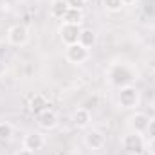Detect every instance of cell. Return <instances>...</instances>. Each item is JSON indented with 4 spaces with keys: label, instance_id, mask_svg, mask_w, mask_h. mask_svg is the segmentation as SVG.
<instances>
[{
    "label": "cell",
    "instance_id": "cell-3",
    "mask_svg": "<svg viewBox=\"0 0 155 155\" xmlns=\"http://www.w3.org/2000/svg\"><path fill=\"white\" fill-rule=\"evenodd\" d=\"M119 105L123 108H135L139 105V90L134 87V85H128V87H123L119 88V97H117Z\"/></svg>",
    "mask_w": 155,
    "mask_h": 155
},
{
    "label": "cell",
    "instance_id": "cell-21",
    "mask_svg": "<svg viewBox=\"0 0 155 155\" xmlns=\"http://www.w3.org/2000/svg\"><path fill=\"white\" fill-rule=\"evenodd\" d=\"M148 150H150L152 155H155V137L153 139H148Z\"/></svg>",
    "mask_w": 155,
    "mask_h": 155
},
{
    "label": "cell",
    "instance_id": "cell-11",
    "mask_svg": "<svg viewBox=\"0 0 155 155\" xmlns=\"http://www.w3.org/2000/svg\"><path fill=\"white\" fill-rule=\"evenodd\" d=\"M49 107H51L49 101H47L45 96H41V94H35V96L31 97V101H29V110H31L35 116H38V114H41V112H45Z\"/></svg>",
    "mask_w": 155,
    "mask_h": 155
},
{
    "label": "cell",
    "instance_id": "cell-17",
    "mask_svg": "<svg viewBox=\"0 0 155 155\" xmlns=\"http://www.w3.org/2000/svg\"><path fill=\"white\" fill-rule=\"evenodd\" d=\"M13 135V126L9 123H0V139H9Z\"/></svg>",
    "mask_w": 155,
    "mask_h": 155
},
{
    "label": "cell",
    "instance_id": "cell-23",
    "mask_svg": "<svg viewBox=\"0 0 155 155\" xmlns=\"http://www.w3.org/2000/svg\"><path fill=\"white\" fill-rule=\"evenodd\" d=\"M135 2H137V0H123L124 5H132V4H135Z\"/></svg>",
    "mask_w": 155,
    "mask_h": 155
},
{
    "label": "cell",
    "instance_id": "cell-4",
    "mask_svg": "<svg viewBox=\"0 0 155 155\" xmlns=\"http://www.w3.org/2000/svg\"><path fill=\"white\" fill-rule=\"evenodd\" d=\"M88 56H90L88 49L83 47L79 41H78V43H72V45H67V49H65V58H67V61H69V63H74V65H79V63L87 61Z\"/></svg>",
    "mask_w": 155,
    "mask_h": 155
},
{
    "label": "cell",
    "instance_id": "cell-13",
    "mask_svg": "<svg viewBox=\"0 0 155 155\" xmlns=\"http://www.w3.org/2000/svg\"><path fill=\"white\" fill-rule=\"evenodd\" d=\"M63 24H72V25H81L83 24V9H74L69 7L67 13L63 15Z\"/></svg>",
    "mask_w": 155,
    "mask_h": 155
},
{
    "label": "cell",
    "instance_id": "cell-20",
    "mask_svg": "<svg viewBox=\"0 0 155 155\" xmlns=\"http://www.w3.org/2000/svg\"><path fill=\"white\" fill-rule=\"evenodd\" d=\"M146 134H148V139H153L155 137V117L153 119H150L148 128H146Z\"/></svg>",
    "mask_w": 155,
    "mask_h": 155
},
{
    "label": "cell",
    "instance_id": "cell-18",
    "mask_svg": "<svg viewBox=\"0 0 155 155\" xmlns=\"http://www.w3.org/2000/svg\"><path fill=\"white\" fill-rule=\"evenodd\" d=\"M65 2L69 7H74V9H83L87 4V0H65Z\"/></svg>",
    "mask_w": 155,
    "mask_h": 155
},
{
    "label": "cell",
    "instance_id": "cell-12",
    "mask_svg": "<svg viewBox=\"0 0 155 155\" xmlns=\"http://www.w3.org/2000/svg\"><path fill=\"white\" fill-rule=\"evenodd\" d=\"M72 121H74V124H76L78 128L88 126V123H90V110H87V108H83V107L76 108L74 114H72Z\"/></svg>",
    "mask_w": 155,
    "mask_h": 155
},
{
    "label": "cell",
    "instance_id": "cell-6",
    "mask_svg": "<svg viewBox=\"0 0 155 155\" xmlns=\"http://www.w3.org/2000/svg\"><path fill=\"white\" fill-rule=\"evenodd\" d=\"M79 33H81V27L79 25H72V24H61L60 27V38L65 45H72L78 43L79 40Z\"/></svg>",
    "mask_w": 155,
    "mask_h": 155
},
{
    "label": "cell",
    "instance_id": "cell-14",
    "mask_svg": "<svg viewBox=\"0 0 155 155\" xmlns=\"http://www.w3.org/2000/svg\"><path fill=\"white\" fill-rule=\"evenodd\" d=\"M78 41H79L83 47L90 49V47H94V43H96V33H94L92 29H81Z\"/></svg>",
    "mask_w": 155,
    "mask_h": 155
},
{
    "label": "cell",
    "instance_id": "cell-1",
    "mask_svg": "<svg viewBox=\"0 0 155 155\" xmlns=\"http://www.w3.org/2000/svg\"><path fill=\"white\" fill-rule=\"evenodd\" d=\"M135 78H137V72L130 65H126V63H114L108 69V81L114 87H117V88L132 85Z\"/></svg>",
    "mask_w": 155,
    "mask_h": 155
},
{
    "label": "cell",
    "instance_id": "cell-2",
    "mask_svg": "<svg viewBox=\"0 0 155 155\" xmlns=\"http://www.w3.org/2000/svg\"><path fill=\"white\" fill-rule=\"evenodd\" d=\"M121 144H123V150L130 155H141L146 148L143 134H135V132H128L121 139Z\"/></svg>",
    "mask_w": 155,
    "mask_h": 155
},
{
    "label": "cell",
    "instance_id": "cell-22",
    "mask_svg": "<svg viewBox=\"0 0 155 155\" xmlns=\"http://www.w3.org/2000/svg\"><path fill=\"white\" fill-rule=\"evenodd\" d=\"M15 155H35V152H31V150H25V148H24V150H20V152H16Z\"/></svg>",
    "mask_w": 155,
    "mask_h": 155
},
{
    "label": "cell",
    "instance_id": "cell-9",
    "mask_svg": "<svg viewBox=\"0 0 155 155\" xmlns=\"http://www.w3.org/2000/svg\"><path fill=\"white\" fill-rule=\"evenodd\" d=\"M45 144V139L40 132H31L24 137V148L25 150H31V152H36V150H41Z\"/></svg>",
    "mask_w": 155,
    "mask_h": 155
},
{
    "label": "cell",
    "instance_id": "cell-8",
    "mask_svg": "<svg viewBox=\"0 0 155 155\" xmlns=\"http://www.w3.org/2000/svg\"><path fill=\"white\" fill-rule=\"evenodd\" d=\"M105 143H107V139H105V135H103L99 130H90V132H87V135H85V144H87L90 150H101V148L105 146Z\"/></svg>",
    "mask_w": 155,
    "mask_h": 155
},
{
    "label": "cell",
    "instance_id": "cell-7",
    "mask_svg": "<svg viewBox=\"0 0 155 155\" xmlns=\"http://www.w3.org/2000/svg\"><path fill=\"white\" fill-rule=\"evenodd\" d=\"M148 123H150V117L146 116L144 112H135L134 116H130V119H128L130 132H135V134H146Z\"/></svg>",
    "mask_w": 155,
    "mask_h": 155
},
{
    "label": "cell",
    "instance_id": "cell-15",
    "mask_svg": "<svg viewBox=\"0 0 155 155\" xmlns=\"http://www.w3.org/2000/svg\"><path fill=\"white\" fill-rule=\"evenodd\" d=\"M67 9H69V5H67L65 0H54L52 5H51V15L54 18H63V15L67 13Z\"/></svg>",
    "mask_w": 155,
    "mask_h": 155
},
{
    "label": "cell",
    "instance_id": "cell-19",
    "mask_svg": "<svg viewBox=\"0 0 155 155\" xmlns=\"http://www.w3.org/2000/svg\"><path fill=\"white\" fill-rule=\"evenodd\" d=\"M81 107H83V108H87V110H90V108H96V107H97V97H96V96H94V97H88V99H87V101H85Z\"/></svg>",
    "mask_w": 155,
    "mask_h": 155
},
{
    "label": "cell",
    "instance_id": "cell-16",
    "mask_svg": "<svg viewBox=\"0 0 155 155\" xmlns=\"http://www.w3.org/2000/svg\"><path fill=\"white\" fill-rule=\"evenodd\" d=\"M103 5H105L108 11H112V13H116V11H121V9L124 7L123 0H103Z\"/></svg>",
    "mask_w": 155,
    "mask_h": 155
},
{
    "label": "cell",
    "instance_id": "cell-10",
    "mask_svg": "<svg viewBox=\"0 0 155 155\" xmlns=\"http://www.w3.org/2000/svg\"><path fill=\"white\" fill-rule=\"evenodd\" d=\"M38 124H40V128H43V130L56 128L58 126V116H56V112H52L51 108H47L45 112L38 114Z\"/></svg>",
    "mask_w": 155,
    "mask_h": 155
},
{
    "label": "cell",
    "instance_id": "cell-5",
    "mask_svg": "<svg viewBox=\"0 0 155 155\" xmlns=\"http://www.w3.org/2000/svg\"><path fill=\"white\" fill-rule=\"evenodd\" d=\"M7 40H9L11 45H16V47L25 45V43L29 41V31H27V27L22 25V24L13 25V27L9 29V33H7Z\"/></svg>",
    "mask_w": 155,
    "mask_h": 155
}]
</instances>
